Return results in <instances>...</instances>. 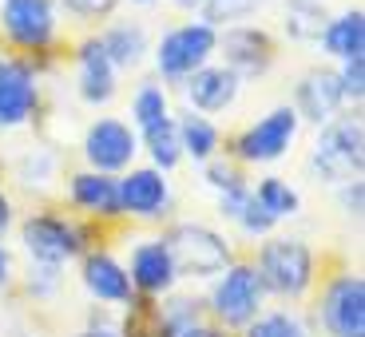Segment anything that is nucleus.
Instances as JSON below:
<instances>
[{"instance_id": "a878e982", "label": "nucleus", "mask_w": 365, "mask_h": 337, "mask_svg": "<svg viewBox=\"0 0 365 337\" xmlns=\"http://www.w3.org/2000/svg\"><path fill=\"white\" fill-rule=\"evenodd\" d=\"M131 115H135V128H139V131H151L155 123L171 119V108H167V91L155 88V83L139 88V91H135V100H131Z\"/></svg>"}, {"instance_id": "2f4dec72", "label": "nucleus", "mask_w": 365, "mask_h": 337, "mask_svg": "<svg viewBox=\"0 0 365 337\" xmlns=\"http://www.w3.org/2000/svg\"><path fill=\"white\" fill-rule=\"evenodd\" d=\"M64 4L76 12H83V16H100V12H111L115 0H64Z\"/></svg>"}, {"instance_id": "7c9ffc66", "label": "nucleus", "mask_w": 365, "mask_h": 337, "mask_svg": "<svg viewBox=\"0 0 365 337\" xmlns=\"http://www.w3.org/2000/svg\"><path fill=\"white\" fill-rule=\"evenodd\" d=\"M207 182L222 195V191H230V187H238V182H242V175H238L230 163H210L207 167Z\"/></svg>"}, {"instance_id": "f03ea898", "label": "nucleus", "mask_w": 365, "mask_h": 337, "mask_svg": "<svg viewBox=\"0 0 365 337\" xmlns=\"http://www.w3.org/2000/svg\"><path fill=\"white\" fill-rule=\"evenodd\" d=\"M163 247L175 262V274H182V278H210V274H222L230 266L227 238L207 227H195V222L175 227L163 238Z\"/></svg>"}, {"instance_id": "c85d7f7f", "label": "nucleus", "mask_w": 365, "mask_h": 337, "mask_svg": "<svg viewBox=\"0 0 365 337\" xmlns=\"http://www.w3.org/2000/svg\"><path fill=\"white\" fill-rule=\"evenodd\" d=\"M338 83H341V95H346V100H361V91H365V56L341 64Z\"/></svg>"}, {"instance_id": "393cba45", "label": "nucleus", "mask_w": 365, "mask_h": 337, "mask_svg": "<svg viewBox=\"0 0 365 337\" xmlns=\"http://www.w3.org/2000/svg\"><path fill=\"white\" fill-rule=\"evenodd\" d=\"M255 202L270 214L274 222L286 219V214H298V191H294L290 182H282V179H262L258 182Z\"/></svg>"}, {"instance_id": "c9c22d12", "label": "nucleus", "mask_w": 365, "mask_h": 337, "mask_svg": "<svg viewBox=\"0 0 365 337\" xmlns=\"http://www.w3.org/2000/svg\"><path fill=\"white\" fill-rule=\"evenodd\" d=\"M76 337H119V333H111V329H83V333H76Z\"/></svg>"}, {"instance_id": "0eeeda50", "label": "nucleus", "mask_w": 365, "mask_h": 337, "mask_svg": "<svg viewBox=\"0 0 365 337\" xmlns=\"http://www.w3.org/2000/svg\"><path fill=\"white\" fill-rule=\"evenodd\" d=\"M20 238H24V250L32 254V262L40 266H64L68 258L83 250L80 230L68 219H56V214H32L20 230Z\"/></svg>"}, {"instance_id": "cd10ccee", "label": "nucleus", "mask_w": 365, "mask_h": 337, "mask_svg": "<svg viewBox=\"0 0 365 337\" xmlns=\"http://www.w3.org/2000/svg\"><path fill=\"white\" fill-rule=\"evenodd\" d=\"M202 4V24H230V20H247L258 9V0H199Z\"/></svg>"}, {"instance_id": "f3484780", "label": "nucleus", "mask_w": 365, "mask_h": 337, "mask_svg": "<svg viewBox=\"0 0 365 337\" xmlns=\"http://www.w3.org/2000/svg\"><path fill=\"white\" fill-rule=\"evenodd\" d=\"M83 286H88L91 298L111 301V306L131 301V278L111 254H88L83 258Z\"/></svg>"}, {"instance_id": "f257e3e1", "label": "nucleus", "mask_w": 365, "mask_h": 337, "mask_svg": "<svg viewBox=\"0 0 365 337\" xmlns=\"http://www.w3.org/2000/svg\"><path fill=\"white\" fill-rule=\"evenodd\" d=\"M258 278L262 290H274L282 298H302L314 282V254L298 238H270L258 250Z\"/></svg>"}, {"instance_id": "bb28decb", "label": "nucleus", "mask_w": 365, "mask_h": 337, "mask_svg": "<svg viewBox=\"0 0 365 337\" xmlns=\"http://www.w3.org/2000/svg\"><path fill=\"white\" fill-rule=\"evenodd\" d=\"M247 337H310V329L294 313H262L247 326Z\"/></svg>"}, {"instance_id": "ddd939ff", "label": "nucleus", "mask_w": 365, "mask_h": 337, "mask_svg": "<svg viewBox=\"0 0 365 337\" xmlns=\"http://www.w3.org/2000/svg\"><path fill=\"white\" fill-rule=\"evenodd\" d=\"M219 44H222V52H227V64L222 68H230L238 80H242V76L266 72L270 60H274V44L262 28H230Z\"/></svg>"}, {"instance_id": "1a4fd4ad", "label": "nucleus", "mask_w": 365, "mask_h": 337, "mask_svg": "<svg viewBox=\"0 0 365 337\" xmlns=\"http://www.w3.org/2000/svg\"><path fill=\"white\" fill-rule=\"evenodd\" d=\"M294 135H298V111L294 108H274L258 123H250L238 139V155L247 163H274L290 151Z\"/></svg>"}, {"instance_id": "e433bc0d", "label": "nucleus", "mask_w": 365, "mask_h": 337, "mask_svg": "<svg viewBox=\"0 0 365 337\" xmlns=\"http://www.w3.org/2000/svg\"><path fill=\"white\" fill-rule=\"evenodd\" d=\"M135 4H151V0H135Z\"/></svg>"}, {"instance_id": "9b49d317", "label": "nucleus", "mask_w": 365, "mask_h": 337, "mask_svg": "<svg viewBox=\"0 0 365 337\" xmlns=\"http://www.w3.org/2000/svg\"><path fill=\"white\" fill-rule=\"evenodd\" d=\"M0 24L20 48H48L56 36V9L52 0H4Z\"/></svg>"}, {"instance_id": "72a5a7b5", "label": "nucleus", "mask_w": 365, "mask_h": 337, "mask_svg": "<svg viewBox=\"0 0 365 337\" xmlns=\"http://www.w3.org/2000/svg\"><path fill=\"white\" fill-rule=\"evenodd\" d=\"M9 219H12V210H9V199H4V191H0V230L9 227Z\"/></svg>"}, {"instance_id": "39448f33", "label": "nucleus", "mask_w": 365, "mask_h": 337, "mask_svg": "<svg viewBox=\"0 0 365 337\" xmlns=\"http://www.w3.org/2000/svg\"><path fill=\"white\" fill-rule=\"evenodd\" d=\"M262 278H258L255 266L235 262L219 274V282L210 290V310L215 318L227 321V326H250L258 318V306H262Z\"/></svg>"}, {"instance_id": "6ab92c4d", "label": "nucleus", "mask_w": 365, "mask_h": 337, "mask_svg": "<svg viewBox=\"0 0 365 337\" xmlns=\"http://www.w3.org/2000/svg\"><path fill=\"white\" fill-rule=\"evenodd\" d=\"M72 202L88 214H119V179L111 175H100V171H80L72 175Z\"/></svg>"}, {"instance_id": "b1692460", "label": "nucleus", "mask_w": 365, "mask_h": 337, "mask_svg": "<svg viewBox=\"0 0 365 337\" xmlns=\"http://www.w3.org/2000/svg\"><path fill=\"white\" fill-rule=\"evenodd\" d=\"M286 28H290V36H298V40H318L322 28H326V9H322V0H290V9H286Z\"/></svg>"}, {"instance_id": "2eb2a0df", "label": "nucleus", "mask_w": 365, "mask_h": 337, "mask_svg": "<svg viewBox=\"0 0 365 337\" xmlns=\"http://www.w3.org/2000/svg\"><path fill=\"white\" fill-rule=\"evenodd\" d=\"M131 290H143V294H167L175 286V262L171 254H167L163 238H155V242H139L135 250H131Z\"/></svg>"}, {"instance_id": "dca6fc26", "label": "nucleus", "mask_w": 365, "mask_h": 337, "mask_svg": "<svg viewBox=\"0 0 365 337\" xmlns=\"http://www.w3.org/2000/svg\"><path fill=\"white\" fill-rule=\"evenodd\" d=\"M346 103V95H341V83L334 72H310L302 76L298 83V119H314V123H329V119L338 115V108Z\"/></svg>"}, {"instance_id": "20e7f679", "label": "nucleus", "mask_w": 365, "mask_h": 337, "mask_svg": "<svg viewBox=\"0 0 365 337\" xmlns=\"http://www.w3.org/2000/svg\"><path fill=\"white\" fill-rule=\"evenodd\" d=\"M314 171L329 182L361 179V119H329L314 143Z\"/></svg>"}, {"instance_id": "473e14b6", "label": "nucleus", "mask_w": 365, "mask_h": 337, "mask_svg": "<svg viewBox=\"0 0 365 337\" xmlns=\"http://www.w3.org/2000/svg\"><path fill=\"white\" fill-rule=\"evenodd\" d=\"M167 337H222V333H219V329H210V326H199V321H191V326L171 329Z\"/></svg>"}, {"instance_id": "aec40b11", "label": "nucleus", "mask_w": 365, "mask_h": 337, "mask_svg": "<svg viewBox=\"0 0 365 337\" xmlns=\"http://www.w3.org/2000/svg\"><path fill=\"white\" fill-rule=\"evenodd\" d=\"M318 40L326 44L329 56H338L341 64H346V60H357V56L365 52V16H361V9L326 20V28H322Z\"/></svg>"}, {"instance_id": "4468645a", "label": "nucleus", "mask_w": 365, "mask_h": 337, "mask_svg": "<svg viewBox=\"0 0 365 337\" xmlns=\"http://www.w3.org/2000/svg\"><path fill=\"white\" fill-rule=\"evenodd\" d=\"M238 88H242V80H238L230 68H199L195 76H187V100H191V108L199 111V115H215V111H227L230 103L238 100Z\"/></svg>"}, {"instance_id": "6e6552de", "label": "nucleus", "mask_w": 365, "mask_h": 337, "mask_svg": "<svg viewBox=\"0 0 365 337\" xmlns=\"http://www.w3.org/2000/svg\"><path fill=\"white\" fill-rule=\"evenodd\" d=\"M139 151V139L128 123L119 119H96L83 135V159L91 163V171L111 175V171H128L131 159Z\"/></svg>"}, {"instance_id": "9d476101", "label": "nucleus", "mask_w": 365, "mask_h": 337, "mask_svg": "<svg viewBox=\"0 0 365 337\" xmlns=\"http://www.w3.org/2000/svg\"><path fill=\"white\" fill-rule=\"evenodd\" d=\"M40 83L32 64L24 60H0V128H24L36 115Z\"/></svg>"}, {"instance_id": "423d86ee", "label": "nucleus", "mask_w": 365, "mask_h": 337, "mask_svg": "<svg viewBox=\"0 0 365 337\" xmlns=\"http://www.w3.org/2000/svg\"><path fill=\"white\" fill-rule=\"evenodd\" d=\"M322 326L334 337H365V282L341 274L322 294Z\"/></svg>"}, {"instance_id": "4be33fe9", "label": "nucleus", "mask_w": 365, "mask_h": 337, "mask_svg": "<svg viewBox=\"0 0 365 337\" xmlns=\"http://www.w3.org/2000/svg\"><path fill=\"white\" fill-rule=\"evenodd\" d=\"M175 131H179V147L195 159V163H210V155L219 151V128H215L207 115L187 111L182 119H175Z\"/></svg>"}, {"instance_id": "c756f323", "label": "nucleus", "mask_w": 365, "mask_h": 337, "mask_svg": "<svg viewBox=\"0 0 365 337\" xmlns=\"http://www.w3.org/2000/svg\"><path fill=\"white\" fill-rule=\"evenodd\" d=\"M238 227H242V230H247V234H270V227H274V219H270V214H266V210L262 207H258V202L255 199H250V207L247 210H242V214H238Z\"/></svg>"}, {"instance_id": "4c0bfd02", "label": "nucleus", "mask_w": 365, "mask_h": 337, "mask_svg": "<svg viewBox=\"0 0 365 337\" xmlns=\"http://www.w3.org/2000/svg\"><path fill=\"white\" fill-rule=\"evenodd\" d=\"M179 4H191V0H179Z\"/></svg>"}, {"instance_id": "f8f14e48", "label": "nucleus", "mask_w": 365, "mask_h": 337, "mask_svg": "<svg viewBox=\"0 0 365 337\" xmlns=\"http://www.w3.org/2000/svg\"><path fill=\"white\" fill-rule=\"evenodd\" d=\"M171 202L163 171L155 167H139L119 179V214H135V219H159Z\"/></svg>"}, {"instance_id": "412c9836", "label": "nucleus", "mask_w": 365, "mask_h": 337, "mask_svg": "<svg viewBox=\"0 0 365 337\" xmlns=\"http://www.w3.org/2000/svg\"><path fill=\"white\" fill-rule=\"evenodd\" d=\"M100 48L111 68H139L147 56V32L139 24H115L100 36Z\"/></svg>"}, {"instance_id": "a211bd4d", "label": "nucleus", "mask_w": 365, "mask_h": 337, "mask_svg": "<svg viewBox=\"0 0 365 337\" xmlns=\"http://www.w3.org/2000/svg\"><path fill=\"white\" fill-rule=\"evenodd\" d=\"M80 95L91 108H100V103H108L115 95V68L103 56L100 40H88L80 48Z\"/></svg>"}, {"instance_id": "7ed1b4c3", "label": "nucleus", "mask_w": 365, "mask_h": 337, "mask_svg": "<svg viewBox=\"0 0 365 337\" xmlns=\"http://www.w3.org/2000/svg\"><path fill=\"white\" fill-rule=\"evenodd\" d=\"M219 48V32L202 20H187V24L171 28L155 48V64L167 80H187L199 68H207V60Z\"/></svg>"}, {"instance_id": "5701e85b", "label": "nucleus", "mask_w": 365, "mask_h": 337, "mask_svg": "<svg viewBox=\"0 0 365 337\" xmlns=\"http://www.w3.org/2000/svg\"><path fill=\"white\" fill-rule=\"evenodd\" d=\"M143 143H147V151H151V159H155V171H159V167H163V171H171V167L182 159L175 119H163V123H155L151 131H143Z\"/></svg>"}, {"instance_id": "f704fd0d", "label": "nucleus", "mask_w": 365, "mask_h": 337, "mask_svg": "<svg viewBox=\"0 0 365 337\" xmlns=\"http://www.w3.org/2000/svg\"><path fill=\"white\" fill-rule=\"evenodd\" d=\"M9 282V254H4V247H0V286Z\"/></svg>"}]
</instances>
